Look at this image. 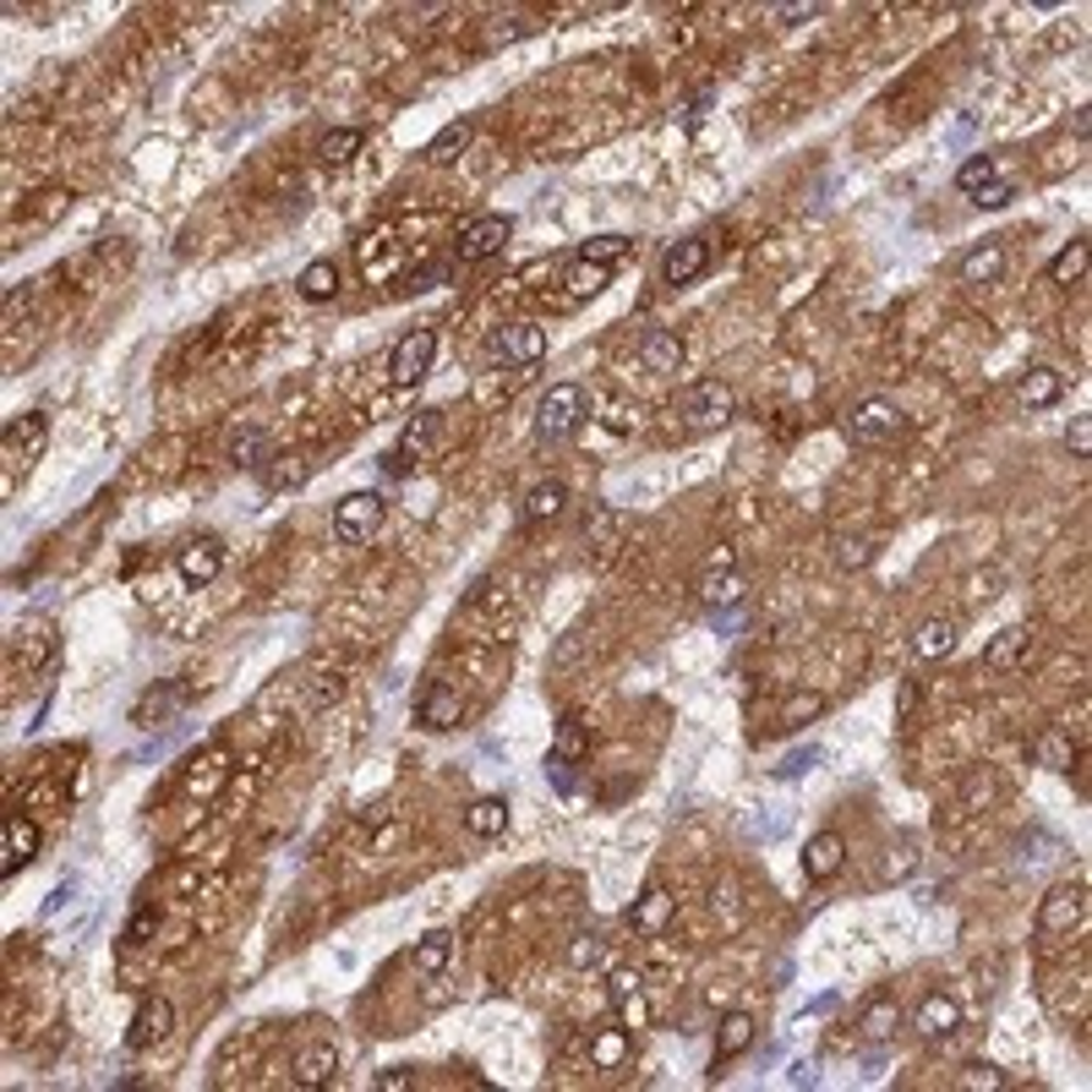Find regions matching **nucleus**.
Segmentation results:
<instances>
[{
	"label": "nucleus",
	"instance_id": "obj_1",
	"mask_svg": "<svg viewBox=\"0 0 1092 1092\" xmlns=\"http://www.w3.org/2000/svg\"><path fill=\"white\" fill-rule=\"evenodd\" d=\"M590 421V394L579 383H552L536 405V438L541 443H563Z\"/></svg>",
	"mask_w": 1092,
	"mask_h": 1092
},
{
	"label": "nucleus",
	"instance_id": "obj_2",
	"mask_svg": "<svg viewBox=\"0 0 1092 1092\" xmlns=\"http://www.w3.org/2000/svg\"><path fill=\"white\" fill-rule=\"evenodd\" d=\"M733 410H738V400H733V389H726L721 378H699V383H688L683 394H677V416L688 421V427H721V421H733Z\"/></svg>",
	"mask_w": 1092,
	"mask_h": 1092
},
{
	"label": "nucleus",
	"instance_id": "obj_3",
	"mask_svg": "<svg viewBox=\"0 0 1092 1092\" xmlns=\"http://www.w3.org/2000/svg\"><path fill=\"white\" fill-rule=\"evenodd\" d=\"M378 525H383V498H378V492H349V498L333 503V536H339L344 547L372 541Z\"/></svg>",
	"mask_w": 1092,
	"mask_h": 1092
},
{
	"label": "nucleus",
	"instance_id": "obj_4",
	"mask_svg": "<svg viewBox=\"0 0 1092 1092\" xmlns=\"http://www.w3.org/2000/svg\"><path fill=\"white\" fill-rule=\"evenodd\" d=\"M432 355H438V333H432V328H410V333L394 344V355H389V383H394V389H416V383L432 372Z\"/></svg>",
	"mask_w": 1092,
	"mask_h": 1092
},
{
	"label": "nucleus",
	"instance_id": "obj_5",
	"mask_svg": "<svg viewBox=\"0 0 1092 1092\" xmlns=\"http://www.w3.org/2000/svg\"><path fill=\"white\" fill-rule=\"evenodd\" d=\"M847 432H852V443L880 449V443H896V438L907 432V416H901V405H891V400H863V405L852 410Z\"/></svg>",
	"mask_w": 1092,
	"mask_h": 1092
},
{
	"label": "nucleus",
	"instance_id": "obj_6",
	"mask_svg": "<svg viewBox=\"0 0 1092 1092\" xmlns=\"http://www.w3.org/2000/svg\"><path fill=\"white\" fill-rule=\"evenodd\" d=\"M508 235H514V219H508V213H481V219H470V224L459 230V241H454V262H487V257L503 251Z\"/></svg>",
	"mask_w": 1092,
	"mask_h": 1092
},
{
	"label": "nucleus",
	"instance_id": "obj_7",
	"mask_svg": "<svg viewBox=\"0 0 1092 1092\" xmlns=\"http://www.w3.org/2000/svg\"><path fill=\"white\" fill-rule=\"evenodd\" d=\"M170 1021H175V1005L164 999V994H148L137 1010H132V1027H126V1048L132 1054H143V1048H154V1043H164L170 1038Z\"/></svg>",
	"mask_w": 1092,
	"mask_h": 1092
},
{
	"label": "nucleus",
	"instance_id": "obj_8",
	"mask_svg": "<svg viewBox=\"0 0 1092 1092\" xmlns=\"http://www.w3.org/2000/svg\"><path fill=\"white\" fill-rule=\"evenodd\" d=\"M487 355H498V360H514V367H536V360L547 355V333H541L536 322H508V328H498V333H492Z\"/></svg>",
	"mask_w": 1092,
	"mask_h": 1092
},
{
	"label": "nucleus",
	"instance_id": "obj_9",
	"mask_svg": "<svg viewBox=\"0 0 1092 1092\" xmlns=\"http://www.w3.org/2000/svg\"><path fill=\"white\" fill-rule=\"evenodd\" d=\"M1081 912H1087V891L1081 885H1054L1038 901V929L1043 934H1070V929H1081Z\"/></svg>",
	"mask_w": 1092,
	"mask_h": 1092
},
{
	"label": "nucleus",
	"instance_id": "obj_10",
	"mask_svg": "<svg viewBox=\"0 0 1092 1092\" xmlns=\"http://www.w3.org/2000/svg\"><path fill=\"white\" fill-rule=\"evenodd\" d=\"M438 438H443V410H421V416L400 432V449L389 454V470L400 476L410 459H427V454L438 449Z\"/></svg>",
	"mask_w": 1092,
	"mask_h": 1092
},
{
	"label": "nucleus",
	"instance_id": "obj_11",
	"mask_svg": "<svg viewBox=\"0 0 1092 1092\" xmlns=\"http://www.w3.org/2000/svg\"><path fill=\"white\" fill-rule=\"evenodd\" d=\"M39 858V825L34 820H23V814H12L7 825H0V874H17V869H28Z\"/></svg>",
	"mask_w": 1092,
	"mask_h": 1092
},
{
	"label": "nucleus",
	"instance_id": "obj_12",
	"mask_svg": "<svg viewBox=\"0 0 1092 1092\" xmlns=\"http://www.w3.org/2000/svg\"><path fill=\"white\" fill-rule=\"evenodd\" d=\"M585 541H590V557H596L601 568H612L617 552H623V514L606 508V503H596V508L585 514Z\"/></svg>",
	"mask_w": 1092,
	"mask_h": 1092
},
{
	"label": "nucleus",
	"instance_id": "obj_13",
	"mask_svg": "<svg viewBox=\"0 0 1092 1092\" xmlns=\"http://www.w3.org/2000/svg\"><path fill=\"white\" fill-rule=\"evenodd\" d=\"M459 688L454 683H443V677H432L427 688H421V699H416V721L421 726H432V733H449V726H459Z\"/></svg>",
	"mask_w": 1092,
	"mask_h": 1092
},
{
	"label": "nucleus",
	"instance_id": "obj_14",
	"mask_svg": "<svg viewBox=\"0 0 1092 1092\" xmlns=\"http://www.w3.org/2000/svg\"><path fill=\"white\" fill-rule=\"evenodd\" d=\"M175 568H181L186 585H213L219 568H224V541H219V536H197V541H186L181 557H175Z\"/></svg>",
	"mask_w": 1092,
	"mask_h": 1092
},
{
	"label": "nucleus",
	"instance_id": "obj_15",
	"mask_svg": "<svg viewBox=\"0 0 1092 1092\" xmlns=\"http://www.w3.org/2000/svg\"><path fill=\"white\" fill-rule=\"evenodd\" d=\"M699 596L710 601V606H733L738 596H744V579H738V557L733 552H715L710 557V568H704V579H699Z\"/></svg>",
	"mask_w": 1092,
	"mask_h": 1092
},
{
	"label": "nucleus",
	"instance_id": "obj_16",
	"mask_svg": "<svg viewBox=\"0 0 1092 1092\" xmlns=\"http://www.w3.org/2000/svg\"><path fill=\"white\" fill-rule=\"evenodd\" d=\"M639 367L655 372V378H677V372H683V339L666 333V328H650V333L639 339Z\"/></svg>",
	"mask_w": 1092,
	"mask_h": 1092
},
{
	"label": "nucleus",
	"instance_id": "obj_17",
	"mask_svg": "<svg viewBox=\"0 0 1092 1092\" xmlns=\"http://www.w3.org/2000/svg\"><path fill=\"white\" fill-rule=\"evenodd\" d=\"M672 912H677V896H672L666 885H645V891L634 896V907H628V923H634L639 934H661V929L672 923Z\"/></svg>",
	"mask_w": 1092,
	"mask_h": 1092
},
{
	"label": "nucleus",
	"instance_id": "obj_18",
	"mask_svg": "<svg viewBox=\"0 0 1092 1092\" xmlns=\"http://www.w3.org/2000/svg\"><path fill=\"white\" fill-rule=\"evenodd\" d=\"M704 268H710V246H704L699 235H694V241H677V246L661 257V279H666L672 290H677V284H694Z\"/></svg>",
	"mask_w": 1092,
	"mask_h": 1092
},
{
	"label": "nucleus",
	"instance_id": "obj_19",
	"mask_svg": "<svg viewBox=\"0 0 1092 1092\" xmlns=\"http://www.w3.org/2000/svg\"><path fill=\"white\" fill-rule=\"evenodd\" d=\"M842 863H847V842H842V831H820V836L809 842V852H803V874H809L814 885H820V880H836Z\"/></svg>",
	"mask_w": 1092,
	"mask_h": 1092
},
{
	"label": "nucleus",
	"instance_id": "obj_20",
	"mask_svg": "<svg viewBox=\"0 0 1092 1092\" xmlns=\"http://www.w3.org/2000/svg\"><path fill=\"white\" fill-rule=\"evenodd\" d=\"M186 699H192V683H164V688H148V694L132 704V721H137V726H159V721H164L170 710H181Z\"/></svg>",
	"mask_w": 1092,
	"mask_h": 1092
},
{
	"label": "nucleus",
	"instance_id": "obj_21",
	"mask_svg": "<svg viewBox=\"0 0 1092 1092\" xmlns=\"http://www.w3.org/2000/svg\"><path fill=\"white\" fill-rule=\"evenodd\" d=\"M912 1027H918L923 1038H950V1032L961 1027V1005H956L950 994H923V1005H918Z\"/></svg>",
	"mask_w": 1092,
	"mask_h": 1092
},
{
	"label": "nucleus",
	"instance_id": "obj_22",
	"mask_svg": "<svg viewBox=\"0 0 1092 1092\" xmlns=\"http://www.w3.org/2000/svg\"><path fill=\"white\" fill-rule=\"evenodd\" d=\"M1027 645H1032V628L1010 623V628H999V634L983 645V666H989V672H1010V666L1027 655Z\"/></svg>",
	"mask_w": 1092,
	"mask_h": 1092
},
{
	"label": "nucleus",
	"instance_id": "obj_23",
	"mask_svg": "<svg viewBox=\"0 0 1092 1092\" xmlns=\"http://www.w3.org/2000/svg\"><path fill=\"white\" fill-rule=\"evenodd\" d=\"M45 438H50V416H45V410H28L23 421L7 427V454L39 459V454H45Z\"/></svg>",
	"mask_w": 1092,
	"mask_h": 1092
},
{
	"label": "nucleus",
	"instance_id": "obj_24",
	"mask_svg": "<svg viewBox=\"0 0 1092 1092\" xmlns=\"http://www.w3.org/2000/svg\"><path fill=\"white\" fill-rule=\"evenodd\" d=\"M912 650H918V661H945L956 650V617H923L912 634Z\"/></svg>",
	"mask_w": 1092,
	"mask_h": 1092
},
{
	"label": "nucleus",
	"instance_id": "obj_25",
	"mask_svg": "<svg viewBox=\"0 0 1092 1092\" xmlns=\"http://www.w3.org/2000/svg\"><path fill=\"white\" fill-rule=\"evenodd\" d=\"M333 1070H339L333 1043H306V1048L295 1054V1087H328Z\"/></svg>",
	"mask_w": 1092,
	"mask_h": 1092
},
{
	"label": "nucleus",
	"instance_id": "obj_26",
	"mask_svg": "<svg viewBox=\"0 0 1092 1092\" xmlns=\"http://www.w3.org/2000/svg\"><path fill=\"white\" fill-rule=\"evenodd\" d=\"M754 1032H760V1027H754L749 1010H726L721 1027H715V1065H721V1059H733V1054H744V1048L754 1043Z\"/></svg>",
	"mask_w": 1092,
	"mask_h": 1092
},
{
	"label": "nucleus",
	"instance_id": "obj_27",
	"mask_svg": "<svg viewBox=\"0 0 1092 1092\" xmlns=\"http://www.w3.org/2000/svg\"><path fill=\"white\" fill-rule=\"evenodd\" d=\"M449 956H454V934H449V929H427V934L416 940V950H410V967H416L421 978H438V972L449 967Z\"/></svg>",
	"mask_w": 1092,
	"mask_h": 1092
},
{
	"label": "nucleus",
	"instance_id": "obj_28",
	"mask_svg": "<svg viewBox=\"0 0 1092 1092\" xmlns=\"http://www.w3.org/2000/svg\"><path fill=\"white\" fill-rule=\"evenodd\" d=\"M563 503H568V487H563V481H536V487L525 492V525H552V519L563 514Z\"/></svg>",
	"mask_w": 1092,
	"mask_h": 1092
},
{
	"label": "nucleus",
	"instance_id": "obj_29",
	"mask_svg": "<svg viewBox=\"0 0 1092 1092\" xmlns=\"http://www.w3.org/2000/svg\"><path fill=\"white\" fill-rule=\"evenodd\" d=\"M956 273H961V284H994V279H999V273H1005V251H999V246H994V241H989V246H978V251H967V257H961V268H956Z\"/></svg>",
	"mask_w": 1092,
	"mask_h": 1092
},
{
	"label": "nucleus",
	"instance_id": "obj_30",
	"mask_svg": "<svg viewBox=\"0 0 1092 1092\" xmlns=\"http://www.w3.org/2000/svg\"><path fill=\"white\" fill-rule=\"evenodd\" d=\"M311 470H317L311 454H279V459L262 470V487H268V492H284V487H300Z\"/></svg>",
	"mask_w": 1092,
	"mask_h": 1092
},
{
	"label": "nucleus",
	"instance_id": "obj_31",
	"mask_svg": "<svg viewBox=\"0 0 1092 1092\" xmlns=\"http://www.w3.org/2000/svg\"><path fill=\"white\" fill-rule=\"evenodd\" d=\"M465 831L470 836H503L508 831V803L503 798H476L465 809Z\"/></svg>",
	"mask_w": 1092,
	"mask_h": 1092
},
{
	"label": "nucleus",
	"instance_id": "obj_32",
	"mask_svg": "<svg viewBox=\"0 0 1092 1092\" xmlns=\"http://www.w3.org/2000/svg\"><path fill=\"white\" fill-rule=\"evenodd\" d=\"M820 710H825V694H814V688H798V694H787V704L776 710V726H782V733H798V726H809Z\"/></svg>",
	"mask_w": 1092,
	"mask_h": 1092
},
{
	"label": "nucleus",
	"instance_id": "obj_33",
	"mask_svg": "<svg viewBox=\"0 0 1092 1092\" xmlns=\"http://www.w3.org/2000/svg\"><path fill=\"white\" fill-rule=\"evenodd\" d=\"M470 137H476V126H470V121H449V126H443V132L427 143V159H432V164H454V159L470 148Z\"/></svg>",
	"mask_w": 1092,
	"mask_h": 1092
},
{
	"label": "nucleus",
	"instance_id": "obj_34",
	"mask_svg": "<svg viewBox=\"0 0 1092 1092\" xmlns=\"http://www.w3.org/2000/svg\"><path fill=\"white\" fill-rule=\"evenodd\" d=\"M56 645H61V634H56V623H34L28 634H23V645H17V661L28 666V672H39L50 655H56Z\"/></svg>",
	"mask_w": 1092,
	"mask_h": 1092
},
{
	"label": "nucleus",
	"instance_id": "obj_35",
	"mask_svg": "<svg viewBox=\"0 0 1092 1092\" xmlns=\"http://www.w3.org/2000/svg\"><path fill=\"white\" fill-rule=\"evenodd\" d=\"M360 126H333V132H322V143H317V159L322 164H349L355 154H360Z\"/></svg>",
	"mask_w": 1092,
	"mask_h": 1092
},
{
	"label": "nucleus",
	"instance_id": "obj_36",
	"mask_svg": "<svg viewBox=\"0 0 1092 1092\" xmlns=\"http://www.w3.org/2000/svg\"><path fill=\"white\" fill-rule=\"evenodd\" d=\"M295 290L306 295V300H333L339 295V268L322 257V262H306L300 268V279H295Z\"/></svg>",
	"mask_w": 1092,
	"mask_h": 1092
},
{
	"label": "nucleus",
	"instance_id": "obj_37",
	"mask_svg": "<svg viewBox=\"0 0 1092 1092\" xmlns=\"http://www.w3.org/2000/svg\"><path fill=\"white\" fill-rule=\"evenodd\" d=\"M1059 389H1065V383H1059V372H1054V367H1027V372H1021V400H1027L1032 410L1054 405V400H1059Z\"/></svg>",
	"mask_w": 1092,
	"mask_h": 1092
},
{
	"label": "nucleus",
	"instance_id": "obj_38",
	"mask_svg": "<svg viewBox=\"0 0 1092 1092\" xmlns=\"http://www.w3.org/2000/svg\"><path fill=\"white\" fill-rule=\"evenodd\" d=\"M918 863H923V852H918V836H901V842L885 852V863H880V880H885V885H896V880H912V874H918Z\"/></svg>",
	"mask_w": 1092,
	"mask_h": 1092
},
{
	"label": "nucleus",
	"instance_id": "obj_39",
	"mask_svg": "<svg viewBox=\"0 0 1092 1092\" xmlns=\"http://www.w3.org/2000/svg\"><path fill=\"white\" fill-rule=\"evenodd\" d=\"M1032 754H1038V765H1043V771H1070V760H1076V749H1070V733H1065V726H1048V733L1032 744Z\"/></svg>",
	"mask_w": 1092,
	"mask_h": 1092
},
{
	"label": "nucleus",
	"instance_id": "obj_40",
	"mask_svg": "<svg viewBox=\"0 0 1092 1092\" xmlns=\"http://www.w3.org/2000/svg\"><path fill=\"white\" fill-rule=\"evenodd\" d=\"M585 749H590L585 721H579V715H563V721H557V738H552V760L574 765V760H585Z\"/></svg>",
	"mask_w": 1092,
	"mask_h": 1092
},
{
	"label": "nucleus",
	"instance_id": "obj_41",
	"mask_svg": "<svg viewBox=\"0 0 1092 1092\" xmlns=\"http://www.w3.org/2000/svg\"><path fill=\"white\" fill-rule=\"evenodd\" d=\"M1081 273H1087V241H1070V246H1065V251H1059V257L1043 268V279H1048V284H1076Z\"/></svg>",
	"mask_w": 1092,
	"mask_h": 1092
},
{
	"label": "nucleus",
	"instance_id": "obj_42",
	"mask_svg": "<svg viewBox=\"0 0 1092 1092\" xmlns=\"http://www.w3.org/2000/svg\"><path fill=\"white\" fill-rule=\"evenodd\" d=\"M590 1059H596L601 1070H617V1065L628 1059V1027H606V1032H596Z\"/></svg>",
	"mask_w": 1092,
	"mask_h": 1092
},
{
	"label": "nucleus",
	"instance_id": "obj_43",
	"mask_svg": "<svg viewBox=\"0 0 1092 1092\" xmlns=\"http://www.w3.org/2000/svg\"><path fill=\"white\" fill-rule=\"evenodd\" d=\"M628 235H590L585 246H579V262H601V268H612V262H623L628 257Z\"/></svg>",
	"mask_w": 1092,
	"mask_h": 1092
},
{
	"label": "nucleus",
	"instance_id": "obj_44",
	"mask_svg": "<svg viewBox=\"0 0 1092 1092\" xmlns=\"http://www.w3.org/2000/svg\"><path fill=\"white\" fill-rule=\"evenodd\" d=\"M606 279H612V268H601V262H579V257H574V268H568V295H574V300L601 295Z\"/></svg>",
	"mask_w": 1092,
	"mask_h": 1092
},
{
	"label": "nucleus",
	"instance_id": "obj_45",
	"mask_svg": "<svg viewBox=\"0 0 1092 1092\" xmlns=\"http://www.w3.org/2000/svg\"><path fill=\"white\" fill-rule=\"evenodd\" d=\"M154 934H159V907H154V901H137L132 918H126V929H121V940H126V945H148Z\"/></svg>",
	"mask_w": 1092,
	"mask_h": 1092
},
{
	"label": "nucleus",
	"instance_id": "obj_46",
	"mask_svg": "<svg viewBox=\"0 0 1092 1092\" xmlns=\"http://www.w3.org/2000/svg\"><path fill=\"white\" fill-rule=\"evenodd\" d=\"M896 1016H901V1010H896V999H885V994H880V999L863 1010V1038H869V1043L891 1038V1032H896Z\"/></svg>",
	"mask_w": 1092,
	"mask_h": 1092
},
{
	"label": "nucleus",
	"instance_id": "obj_47",
	"mask_svg": "<svg viewBox=\"0 0 1092 1092\" xmlns=\"http://www.w3.org/2000/svg\"><path fill=\"white\" fill-rule=\"evenodd\" d=\"M262 454H268V432H262V427H246V432L230 443V459H235V465H246V470H251V465H262Z\"/></svg>",
	"mask_w": 1092,
	"mask_h": 1092
},
{
	"label": "nucleus",
	"instance_id": "obj_48",
	"mask_svg": "<svg viewBox=\"0 0 1092 1092\" xmlns=\"http://www.w3.org/2000/svg\"><path fill=\"white\" fill-rule=\"evenodd\" d=\"M989 181H994V159H989V154H972V159L956 170V186H961V192H983Z\"/></svg>",
	"mask_w": 1092,
	"mask_h": 1092
},
{
	"label": "nucleus",
	"instance_id": "obj_49",
	"mask_svg": "<svg viewBox=\"0 0 1092 1092\" xmlns=\"http://www.w3.org/2000/svg\"><path fill=\"white\" fill-rule=\"evenodd\" d=\"M836 563L842 568H869L874 563V541L869 536H842L836 541Z\"/></svg>",
	"mask_w": 1092,
	"mask_h": 1092
},
{
	"label": "nucleus",
	"instance_id": "obj_50",
	"mask_svg": "<svg viewBox=\"0 0 1092 1092\" xmlns=\"http://www.w3.org/2000/svg\"><path fill=\"white\" fill-rule=\"evenodd\" d=\"M1065 443H1070L1076 459H1087V454H1092V416H1076V421L1065 427Z\"/></svg>",
	"mask_w": 1092,
	"mask_h": 1092
},
{
	"label": "nucleus",
	"instance_id": "obj_51",
	"mask_svg": "<svg viewBox=\"0 0 1092 1092\" xmlns=\"http://www.w3.org/2000/svg\"><path fill=\"white\" fill-rule=\"evenodd\" d=\"M918 699H923L918 677H901V683H896V721H912V715H918Z\"/></svg>",
	"mask_w": 1092,
	"mask_h": 1092
},
{
	"label": "nucleus",
	"instance_id": "obj_52",
	"mask_svg": "<svg viewBox=\"0 0 1092 1092\" xmlns=\"http://www.w3.org/2000/svg\"><path fill=\"white\" fill-rule=\"evenodd\" d=\"M978 798H983V803L994 798V776H989L983 765H978V771H967V782H961V803H978Z\"/></svg>",
	"mask_w": 1092,
	"mask_h": 1092
},
{
	"label": "nucleus",
	"instance_id": "obj_53",
	"mask_svg": "<svg viewBox=\"0 0 1092 1092\" xmlns=\"http://www.w3.org/2000/svg\"><path fill=\"white\" fill-rule=\"evenodd\" d=\"M568 961H574V967H596V961H601V940H596V934H574V940H568Z\"/></svg>",
	"mask_w": 1092,
	"mask_h": 1092
},
{
	"label": "nucleus",
	"instance_id": "obj_54",
	"mask_svg": "<svg viewBox=\"0 0 1092 1092\" xmlns=\"http://www.w3.org/2000/svg\"><path fill=\"white\" fill-rule=\"evenodd\" d=\"M1005 1081H1010V1076H1005L999 1065H983V1059H978V1065H967V1076H961V1087H989V1092H994V1087H1005Z\"/></svg>",
	"mask_w": 1092,
	"mask_h": 1092
},
{
	"label": "nucleus",
	"instance_id": "obj_55",
	"mask_svg": "<svg viewBox=\"0 0 1092 1092\" xmlns=\"http://www.w3.org/2000/svg\"><path fill=\"white\" fill-rule=\"evenodd\" d=\"M814 765H820V749H798V754H787V760L776 765V776L793 782V776H803V771H814Z\"/></svg>",
	"mask_w": 1092,
	"mask_h": 1092
},
{
	"label": "nucleus",
	"instance_id": "obj_56",
	"mask_svg": "<svg viewBox=\"0 0 1092 1092\" xmlns=\"http://www.w3.org/2000/svg\"><path fill=\"white\" fill-rule=\"evenodd\" d=\"M617 1016H623V1027H628V1032H639V1027L650 1021V1005H645L639 994H628V999H617Z\"/></svg>",
	"mask_w": 1092,
	"mask_h": 1092
},
{
	"label": "nucleus",
	"instance_id": "obj_57",
	"mask_svg": "<svg viewBox=\"0 0 1092 1092\" xmlns=\"http://www.w3.org/2000/svg\"><path fill=\"white\" fill-rule=\"evenodd\" d=\"M1010 197H1016V192H1010V186H1005V181H989V186H983V192H972V203H978V208H1005V203H1010Z\"/></svg>",
	"mask_w": 1092,
	"mask_h": 1092
},
{
	"label": "nucleus",
	"instance_id": "obj_58",
	"mask_svg": "<svg viewBox=\"0 0 1092 1092\" xmlns=\"http://www.w3.org/2000/svg\"><path fill=\"white\" fill-rule=\"evenodd\" d=\"M405 1087H416V1070H405V1065H394V1070L378 1076V1092H405Z\"/></svg>",
	"mask_w": 1092,
	"mask_h": 1092
},
{
	"label": "nucleus",
	"instance_id": "obj_59",
	"mask_svg": "<svg viewBox=\"0 0 1092 1092\" xmlns=\"http://www.w3.org/2000/svg\"><path fill=\"white\" fill-rule=\"evenodd\" d=\"M628 994H639V972H612V999H628Z\"/></svg>",
	"mask_w": 1092,
	"mask_h": 1092
}]
</instances>
